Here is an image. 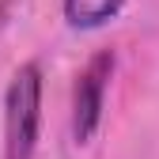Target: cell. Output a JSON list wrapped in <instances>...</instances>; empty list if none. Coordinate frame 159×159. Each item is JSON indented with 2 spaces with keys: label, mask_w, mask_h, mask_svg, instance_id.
<instances>
[{
  "label": "cell",
  "mask_w": 159,
  "mask_h": 159,
  "mask_svg": "<svg viewBox=\"0 0 159 159\" xmlns=\"http://www.w3.org/2000/svg\"><path fill=\"white\" fill-rule=\"evenodd\" d=\"M42 129V68H15L4 95V159H34Z\"/></svg>",
  "instance_id": "cell-1"
},
{
  "label": "cell",
  "mask_w": 159,
  "mask_h": 159,
  "mask_svg": "<svg viewBox=\"0 0 159 159\" xmlns=\"http://www.w3.org/2000/svg\"><path fill=\"white\" fill-rule=\"evenodd\" d=\"M110 72H114V53L102 49L76 76V91H72V136H76V144H91V136L102 125Z\"/></svg>",
  "instance_id": "cell-2"
},
{
  "label": "cell",
  "mask_w": 159,
  "mask_h": 159,
  "mask_svg": "<svg viewBox=\"0 0 159 159\" xmlns=\"http://www.w3.org/2000/svg\"><path fill=\"white\" fill-rule=\"evenodd\" d=\"M129 0H65V19L76 30H95L106 19H114Z\"/></svg>",
  "instance_id": "cell-3"
}]
</instances>
